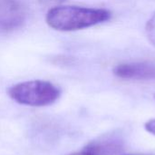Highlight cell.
<instances>
[{
    "label": "cell",
    "instance_id": "ba28073f",
    "mask_svg": "<svg viewBox=\"0 0 155 155\" xmlns=\"http://www.w3.org/2000/svg\"><path fill=\"white\" fill-rule=\"evenodd\" d=\"M68 155H96L92 153H89V152H86V151H83V152H76V153H70Z\"/></svg>",
    "mask_w": 155,
    "mask_h": 155
},
{
    "label": "cell",
    "instance_id": "6da1fadb",
    "mask_svg": "<svg viewBox=\"0 0 155 155\" xmlns=\"http://www.w3.org/2000/svg\"><path fill=\"white\" fill-rule=\"evenodd\" d=\"M112 14L103 8L59 5L51 8L45 17L47 25L58 31H76L110 20Z\"/></svg>",
    "mask_w": 155,
    "mask_h": 155
},
{
    "label": "cell",
    "instance_id": "5b68a950",
    "mask_svg": "<svg viewBox=\"0 0 155 155\" xmlns=\"http://www.w3.org/2000/svg\"><path fill=\"white\" fill-rule=\"evenodd\" d=\"M123 141L117 135H109L90 143L84 151L96 155H117L123 150Z\"/></svg>",
    "mask_w": 155,
    "mask_h": 155
},
{
    "label": "cell",
    "instance_id": "277c9868",
    "mask_svg": "<svg viewBox=\"0 0 155 155\" xmlns=\"http://www.w3.org/2000/svg\"><path fill=\"white\" fill-rule=\"evenodd\" d=\"M114 74L125 80L155 81V64L144 62L121 64L114 68Z\"/></svg>",
    "mask_w": 155,
    "mask_h": 155
},
{
    "label": "cell",
    "instance_id": "52a82bcc",
    "mask_svg": "<svg viewBox=\"0 0 155 155\" xmlns=\"http://www.w3.org/2000/svg\"><path fill=\"white\" fill-rule=\"evenodd\" d=\"M144 129L149 134L155 136V119H150L144 124Z\"/></svg>",
    "mask_w": 155,
    "mask_h": 155
},
{
    "label": "cell",
    "instance_id": "7a4b0ae2",
    "mask_svg": "<svg viewBox=\"0 0 155 155\" xmlns=\"http://www.w3.org/2000/svg\"><path fill=\"white\" fill-rule=\"evenodd\" d=\"M7 94L17 104L33 107H42L50 105L57 101L61 92L51 82L32 80L11 86Z\"/></svg>",
    "mask_w": 155,
    "mask_h": 155
},
{
    "label": "cell",
    "instance_id": "3957f363",
    "mask_svg": "<svg viewBox=\"0 0 155 155\" xmlns=\"http://www.w3.org/2000/svg\"><path fill=\"white\" fill-rule=\"evenodd\" d=\"M25 18V6L20 0H0V31L21 27Z\"/></svg>",
    "mask_w": 155,
    "mask_h": 155
},
{
    "label": "cell",
    "instance_id": "9c48e42d",
    "mask_svg": "<svg viewBox=\"0 0 155 155\" xmlns=\"http://www.w3.org/2000/svg\"><path fill=\"white\" fill-rule=\"evenodd\" d=\"M125 155H134V154H125Z\"/></svg>",
    "mask_w": 155,
    "mask_h": 155
},
{
    "label": "cell",
    "instance_id": "8992f818",
    "mask_svg": "<svg viewBox=\"0 0 155 155\" xmlns=\"http://www.w3.org/2000/svg\"><path fill=\"white\" fill-rule=\"evenodd\" d=\"M145 33L148 40L155 45V13L147 21L145 25Z\"/></svg>",
    "mask_w": 155,
    "mask_h": 155
},
{
    "label": "cell",
    "instance_id": "30bf717a",
    "mask_svg": "<svg viewBox=\"0 0 155 155\" xmlns=\"http://www.w3.org/2000/svg\"><path fill=\"white\" fill-rule=\"evenodd\" d=\"M154 98H155V95H154Z\"/></svg>",
    "mask_w": 155,
    "mask_h": 155
}]
</instances>
